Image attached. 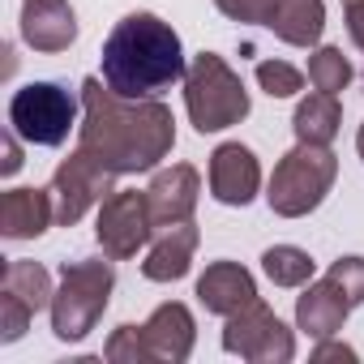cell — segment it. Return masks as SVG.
Returning a JSON list of instances; mask_svg holds the SVG:
<instances>
[{"label":"cell","mask_w":364,"mask_h":364,"mask_svg":"<svg viewBox=\"0 0 364 364\" xmlns=\"http://www.w3.org/2000/svg\"><path fill=\"white\" fill-rule=\"evenodd\" d=\"M77 146L116 176L150 171L176 146V120L159 99H124L107 82L86 77Z\"/></svg>","instance_id":"cell-1"},{"label":"cell","mask_w":364,"mask_h":364,"mask_svg":"<svg viewBox=\"0 0 364 364\" xmlns=\"http://www.w3.org/2000/svg\"><path fill=\"white\" fill-rule=\"evenodd\" d=\"M103 82L124 99H159L185 82V48L180 35L154 14H129L103 39Z\"/></svg>","instance_id":"cell-2"},{"label":"cell","mask_w":364,"mask_h":364,"mask_svg":"<svg viewBox=\"0 0 364 364\" xmlns=\"http://www.w3.org/2000/svg\"><path fill=\"white\" fill-rule=\"evenodd\" d=\"M334 176H338V159L330 154V146H313V141H296L274 176H270V189H266V202L274 215L283 219H300L309 210H317L334 185Z\"/></svg>","instance_id":"cell-3"},{"label":"cell","mask_w":364,"mask_h":364,"mask_svg":"<svg viewBox=\"0 0 364 364\" xmlns=\"http://www.w3.org/2000/svg\"><path fill=\"white\" fill-rule=\"evenodd\" d=\"M185 107L198 133H223L249 116V95L223 56L202 52L185 69Z\"/></svg>","instance_id":"cell-4"},{"label":"cell","mask_w":364,"mask_h":364,"mask_svg":"<svg viewBox=\"0 0 364 364\" xmlns=\"http://www.w3.org/2000/svg\"><path fill=\"white\" fill-rule=\"evenodd\" d=\"M112 287H116L112 262H65L60 291L52 296V334L60 343L86 338L99 326Z\"/></svg>","instance_id":"cell-5"},{"label":"cell","mask_w":364,"mask_h":364,"mask_svg":"<svg viewBox=\"0 0 364 364\" xmlns=\"http://www.w3.org/2000/svg\"><path fill=\"white\" fill-rule=\"evenodd\" d=\"M9 129L31 146H60L77 129V99L60 82H26L9 99Z\"/></svg>","instance_id":"cell-6"},{"label":"cell","mask_w":364,"mask_h":364,"mask_svg":"<svg viewBox=\"0 0 364 364\" xmlns=\"http://www.w3.org/2000/svg\"><path fill=\"white\" fill-rule=\"evenodd\" d=\"M52 206H56V223L73 228L90 206H103L116 193V171H107L95 154H86L77 146V154H69L56 176H52Z\"/></svg>","instance_id":"cell-7"},{"label":"cell","mask_w":364,"mask_h":364,"mask_svg":"<svg viewBox=\"0 0 364 364\" xmlns=\"http://www.w3.org/2000/svg\"><path fill=\"white\" fill-rule=\"evenodd\" d=\"M95 236H99V245H103V253H107L112 262H124V257H133L137 249H146V245L154 240V215H150L146 193H137V189H116V193L99 206Z\"/></svg>","instance_id":"cell-8"},{"label":"cell","mask_w":364,"mask_h":364,"mask_svg":"<svg viewBox=\"0 0 364 364\" xmlns=\"http://www.w3.org/2000/svg\"><path fill=\"white\" fill-rule=\"evenodd\" d=\"M223 347L232 355H245L253 364H274V360H291L296 355V343L287 334V326L274 317V309H266L262 300L245 304L240 313L228 317V330H223Z\"/></svg>","instance_id":"cell-9"},{"label":"cell","mask_w":364,"mask_h":364,"mask_svg":"<svg viewBox=\"0 0 364 364\" xmlns=\"http://www.w3.org/2000/svg\"><path fill=\"white\" fill-rule=\"evenodd\" d=\"M262 189V167L253 159L249 146L240 141H223L210 154V193L223 206H249Z\"/></svg>","instance_id":"cell-10"},{"label":"cell","mask_w":364,"mask_h":364,"mask_svg":"<svg viewBox=\"0 0 364 364\" xmlns=\"http://www.w3.org/2000/svg\"><path fill=\"white\" fill-rule=\"evenodd\" d=\"M198 193H202V176L198 167L189 163H171L167 171H159L146 189V202H150V215H154V228H167V223H185L198 206Z\"/></svg>","instance_id":"cell-11"},{"label":"cell","mask_w":364,"mask_h":364,"mask_svg":"<svg viewBox=\"0 0 364 364\" xmlns=\"http://www.w3.org/2000/svg\"><path fill=\"white\" fill-rule=\"evenodd\" d=\"M141 347L146 360H163V364H180L193 351V313L185 304H159L150 313V321L141 326Z\"/></svg>","instance_id":"cell-12"},{"label":"cell","mask_w":364,"mask_h":364,"mask_svg":"<svg viewBox=\"0 0 364 364\" xmlns=\"http://www.w3.org/2000/svg\"><path fill=\"white\" fill-rule=\"evenodd\" d=\"M193 249H198V228L185 219V223H167V228H154V245L141 262V274L150 283H171V279H185L189 274V262H193Z\"/></svg>","instance_id":"cell-13"},{"label":"cell","mask_w":364,"mask_h":364,"mask_svg":"<svg viewBox=\"0 0 364 364\" xmlns=\"http://www.w3.org/2000/svg\"><path fill=\"white\" fill-rule=\"evenodd\" d=\"M198 300L206 304V313L232 317V313H240L245 304L257 300V283L240 262H210L206 274L198 279Z\"/></svg>","instance_id":"cell-14"},{"label":"cell","mask_w":364,"mask_h":364,"mask_svg":"<svg viewBox=\"0 0 364 364\" xmlns=\"http://www.w3.org/2000/svg\"><path fill=\"white\" fill-rule=\"evenodd\" d=\"M22 39L35 52H65L77 39V18L65 0H22Z\"/></svg>","instance_id":"cell-15"},{"label":"cell","mask_w":364,"mask_h":364,"mask_svg":"<svg viewBox=\"0 0 364 364\" xmlns=\"http://www.w3.org/2000/svg\"><path fill=\"white\" fill-rule=\"evenodd\" d=\"M355 304L347 300V291L326 274V279H309V287H304V296L296 300V326L300 330H309L313 338H330L334 330H343V321H347V313H351Z\"/></svg>","instance_id":"cell-16"},{"label":"cell","mask_w":364,"mask_h":364,"mask_svg":"<svg viewBox=\"0 0 364 364\" xmlns=\"http://www.w3.org/2000/svg\"><path fill=\"white\" fill-rule=\"evenodd\" d=\"M56 219L48 189H9L0 198V236L5 240H35Z\"/></svg>","instance_id":"cell-17"},{"label":"cell","mask_w":364,"mask_h":364,"mask_svg":"<svg viewBox=\"0 0 364 364\" xmlns=\"http://www.w3.org/2000/svg\"><path fill=\"white\" fill-rule=\"evenodd\" d=\"M266 31H274L291 48H313L326 31V5L321 0H279Z\"/></svg>","instance_id":"cell-18"},{"label":"cell","mask_w":364,"mask_h":364,"mask_svg":"<svg viewBox=\"0 0 364 364\" xmlns=\"http://www.w3.org/2000/svg\"><path fill=\"white\" fill-rule=\"evenodd\" d=\"M338 124H343L338 95H326V90L309 95V99L296 107V116H291L296 141H313V146H330V141H334V133H338Z\"/></svg>","instance_id":"cell-19"},{"label":"cell","mask_w":364,"mask_h":364,"mask_svg":"<svg viewBox=\"0 0 364 364\" xmlns=\"http://www.w3.org/2000/svg\"><path fill=\"white\" fill-rule=\"evenodd\" d=\"M0 291L14 296V300H22L31 313L52 309V296H56L52 291V274L39 262H9L5 274H0Z\"/></svg>","instance_id":"cell-20"},{"label":"cell","mask_w":364,"mask_h":364,"mask_svg":"<svg viewBox=\"0 0 364 364\" xmlns=\"http://www.w3.org/2000/svg\"><path fill=\"white\" fill-rule=\"evenodd\" d=\"M262 270L274 287H304L313 279V257L296 245H274L262 253Z\"/></svg>","instance_id":"cell-21"},{"label":"cell","mask_w":364,"mask_h":364,"mask_svg":"<svg viewBox=\"0 0 364 364\" xmlns=\"http://www.w3.org/2000/svg\"><path fill=\"white\" fill-rule=\"evenodd\" d=\"M309 82H313V90H326V95L347 90V82H351L347 56H343L338 48H317V52L309 56Z\"/></svg>","instance_id":"cell-22"},{"label":"cell","mask_w":364,"mask_h":364,"mask_svg":"<svg viewBox=\"0 0 364 364\" xmlns=\"http://www.w3.org/2000/svg\"><path fill=\"white\" fill-rule=\"evenodd\" d=\"M257 82H262V90L270 99H291V95L304 90V73L296 65H287V60H262L257 65Z\"/></svg>","instance_id":"cell-23"},{"label":"cell","mask_w":364,"mask_h":364,"mask_svg":"<svg viewBox=\"0 0 364 364\" xmlns=\"http://www.w3.org/2000/svg\"><path fill=\"white\" fill-rule=\"evenodd\" d=\"M31 317H35V313H31L22 300H14V296L0 291V343H18V338L26 334Z\"/></svg>","instance_id":"cell-24"},{"label":"cell","mask_w":364,"mask_h":364,"mask_svg":"<svg viewBox=\"0 0 364 364\" xmlns=\"http://www.w3.org/2000/svg\"><path fill=\"white\" fill-rule=\"evenodd\" d=\"M215 5H219V14H228L232 22H253V26H266L279 0H215Z\"/></svg>","instance_id":"cell-25"},{"label":"cell","mask_w":364,"mask_h":364,"mask_svg":"<svg viewBox=\"0 0 364 364\" xmlns=\"http://www.w3.org/2000/svg\"><path fill=\"white\" fill-rule=\"evenodd\" d=\"M330 279L347 291L351 304L364 300V257H338V262L330 266Z\"/></svg>","instance_id":"cell-26"},{"label":"cell","mask_w":364,"mask_h":364,"mask_svg":"<svg viewBox=\"0 0 364 364\" xmlns=\"http://www.w3.org/2000/svg\"><path fill=\"white\" fill-rule=\"evenodd\" d=\"M103 355L107 360H146V347H141V326H120L112 338H107V347H103Z\"/></svg>","instance_id":"cell-27"},{"label":"cell","mask_w":364,"mask_h":364,"mask_svg":"<svg viewBox=\"0 0 364 364\" xmlns=\"http://www.w3.org/2000/svg\"><path fill=\"white\" fill-rule=\"evenodd\" d=\"M347 35L364 52V0H360V5H347Z\"/></svg>","instance_id":"cell-28"},{"label":"cell","mask_w":364,"mask_h":364,"mask_svg":"<svg viewBox=\"0 0 364 364\" xmlns=\"http://www.w3.org/2000/svg\"><path fill=\"white\" fill-rule=\"evenodd\" d=\"M22 167V150H18V133H5V163H0V176H14Z\"/></svg>","instance_id":"cell-29"},{"label":"cell","mask_w":364,"mask_h":364,"mask_svg":"<svg viewBox=\"0 0 364 364\" xmlns=\"http://www.w3.org/2000/svg\"><path fill=\"white\" fill-rule=\"evenodd\" d=\"M326 355H355L351 347H334V343H321L317 351H313V360H326Z\"/></svg>","instance_id":"cell-30"},{"label":"cell","mask_w":364,"mask_h":364,"mask_svg":"<svg viewBox=\"0 0 364 364\" xmlns=\"http://www.w3.org/2000/svg\"><path fill=\"white\" fill-rule=\"evenodd\" d=\"M355 150H360V159H364V124H360V133H355Z\"/></svg>","instance_id":"cell-31"},{"label":"cell","mask_w":364,"mask_h":364,"mask_svg":"<svg viewBox=\"0 0 364 364\" xmlns=\"http://www.w3.org/2000/svg\"><path fill=\"white\" fill-rule=\"evenodd\" d=\"M343 5H360V0H343Z\"/></svg>","instance_id":"cell-32"}]
</instances>
